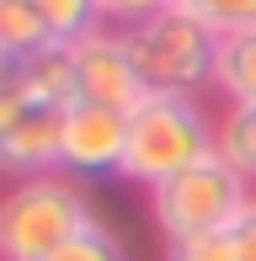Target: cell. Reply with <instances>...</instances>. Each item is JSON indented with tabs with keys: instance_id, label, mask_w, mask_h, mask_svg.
I'll return each mask as SVG.
<instances>
[{
	"instance_id": "obj_1",
	"label": "cell",
	"mask_w": 256,
	"mask_h": 261,
	"mask_svg": "<svg viewBox=\"0 0 256 261\" xmlns=\"http://www.w3.org/2000/svg\"><path fill=\"white\" fill-rule=\"evenodd\" d=\"M208 155H219V128L203 117L197 96H160V91H149V101L139 112H128V149H123L118 176L155 192L160 181L203 165Z\"/></svg>"
},
{
	"instance_id": "obj_2",
	"label": "cell",
	"mask_w": 256,
	"mask_h": 261,
	"mask_svg": "<svg viewBox=\"0 0 256 261\" xmlns=\"http://www.w3.org/2000/svg\"><path fill=\"white\" fill-rule=\"evenodd\" d=\"M123 48L144 75V86L160 96H197L203 86H214L219 32H208L187 6H171L149 21L123 27Z\"/></svg>"
},
{
	"instance_id": "obj_3",
	"label": "cell",
	"mask_w": 256,
	"mask_h": 261,
	"mask_svg": "<svg viewBox=\"0 0 256 261\" xmlns=\"http://www.w3.org/2000/svg\"><path fill=\"white\" fill-rule=\"evenodd\" d=\"M96 219L69 176H32L16 181L0 203V251L6 261H54Z\"/></svg>"
},
{
	"instance_id": "obj_4",
	"label": "cell",
	"mask_w": 256,
	"mask_h": 261,
	"mask_svg": "<svg viewBox=\"0 0 256 261\" xmlns=\"http://www.w3.org/2000/svg\"><path fill=\"white\" fill-rule=\"evenodd\" d=\"M251 203V181L224 165L219 155H208L203 165L171 176L149 192V213H155L166 240H187V234H219L246 213Z\"/></svg>"
},
{
	"instance_id": "obj_5",
	"label": "cell",
	"mask_w": 256,
	"mask_h": 261,
	"mask_svg": "<svg viewBox=\"0 0 256 261\" xmlns=\"http://www.w3.org/2000/svg\"><path fill=\"white\" fill-rule=\"evenodd\" d=\"M75 107L38 101L21 75V64H6V86H0V155L16 181L64 171V123Z\"/></svg>"
},
{
	"instance_id": "obj_6",
	"label": "cell",
	"mask_w": 256,
	"mask_h": 261,
	"mask_svg": "<svg viewBox=\"0 0 256 261\" xmlns=\"http://www.w3.org/2000/svg\"><path fill=\"white\" fill-rule=\"evenodd\" d=\"M69 64H75V86H80V101L86 107H107V112H139L149 101V86L144 75L134 69V59L123 48V32H107L101 27L96 38L75 43L69 48Z\"/></svg>"
},
{
	"instance_id": "obj_7",
	"label": "cell",
	"mask_w": 256,
	"mask_h": 261,
	"mask_svg": "<svg viewBox=\"0 0 256 261\" xmlns=\"http://www.w3.org/2000/svg\"><path fill=\"white\" fill-rule=\"evenodd\" d=\"M128 149V117L107 107L80 101L64 123V176H107L123 165Z\"/></svg>"
},
{
	"instance_id": "obj_8",
	"label": "cell",
	"mask_w": 256,
	"mask_h": 261,
	"mask_svg": "<svg viewBox=\"0 0 256 261\" xmlns=\"http://www.w3.org/2000/svg\"><path fill=\"white\" fill-rule=\"evenodd\" d=\"M48 48H59V43H54V27L43 21L38 0H0V54H6V64H27Z\"/></svg>"
},
{
	"instance_id": "obj_9",
	"label": "cell",
	"mask_w": 256,
	"mask_h": 261,
	"mask_svg": "<svg viewBox=\"0 0 256 261\" xmlns=\"http://www.w3.org/2000/svg\"><path fill=\"white\" fill-rule=\"evenodd\" d=\"M214 91H224L229 107L256 101V27H246V32H224V38H219Z\"/></svg>"
},
{
	"instance_id": "obj_10",
	"label": "cell",
	"mask_w": 256,
	"mask_h": 261,
	"mask_svg": "<svg viewBox=\"0 0 256 261\" xmlns=\"http://www.w3.org/2000/svg\"><path fill=\"white\" fill-rule=\"evenodd\" d=\"M38 11H43V21L54 27V43H59V48H75V43L96 38L101 21H107L96 0H38Z\"/></svg>"
},
{
	"instance_id": "obj_11",
	"label": "cell",
	"mask_w": 256,
	"mask_h": 261,
	"mask_svg": "<svg viewBox=\"0 0 256 261\" xmlns=\"http://www.w3.org/2000/svg\"><path fill=\"white\" fill-rule=\"evenodd\" d=\"M219 160L235 165L246 181H256V101L224 112V123H219Z\"/></svg>"
},
{
	"instance_id": "obj_12",
	"label": "cell",
	"mask_w": 256,
	"mask_h": 261,
	"mask_svg": "<svg viewBox=\"0 0 256 261\" xmlns=\"http://www.w3.org/2000/svg\"><path fill=\"white\" fill-rule=\"evenodd\" d=\"M182 6H187L208 32H219V38L256 27V0H182Z\"/></svg>"
},
{
	"instance_id": "obj_13",
	"label": "cell",
	"mask_w": 256,
	"mask_h": 261,
	"mask_svg": "<svg viewBox=\"0 0 256 261\" xmlns=\"http://www.w3.org/2000/svg\"><path fill=\"white\" fill-rule=\"evenodd\" d=\"M160 261H235V245L229 234H187V240H166Z\"/></svg>"
},
{
	"instance_id": "obj_14",
	"label": "cell",
	"mask_w": 256,
	"mask_h": 261,
	"mask_svg": "<svg viewBox=\"0 0 256 261\" xmlns=\"http://www.w3.org/2000/svg\"><path fill=\"white\" fill-rule=\"evenodd\" d=\"M54 261H128V256H123V245H118V234H112V229L91 224V229L75 234V240H69Z\"/></svg>"
},
{
	"instance_id": "obj_15",
	"label": "cell",
	"mask_w": 256,
	"mask_h": 261,
	"mask_svg": "<svg viewBox=\"0 0 256 261\" xmlns=\"http://www.w3.org/2000/svg\"><path fill=\"white\" fill-rule=\"evenodd\" d=\"M96 6H101V16L118 21V32H123V27H134V21H149V16H160V11L182 6V0H96Z\"/></svg>"
},
{
	"instance_id": "obj_16",
	"label": "cell",
	"mask_w": 256,
	"mask_h": 261,
	"mask_svg": "<svg viewBox=\"0 0 256 261\" xmlns=\"http://www.w3.org/2000/svg\"><path fill=\"white\" fill-rule=\"evenodd\" d=\"M224 234H229V245H235V261H256V197L246 203V213H240Z\"/></svg>"
}]
</instances>
